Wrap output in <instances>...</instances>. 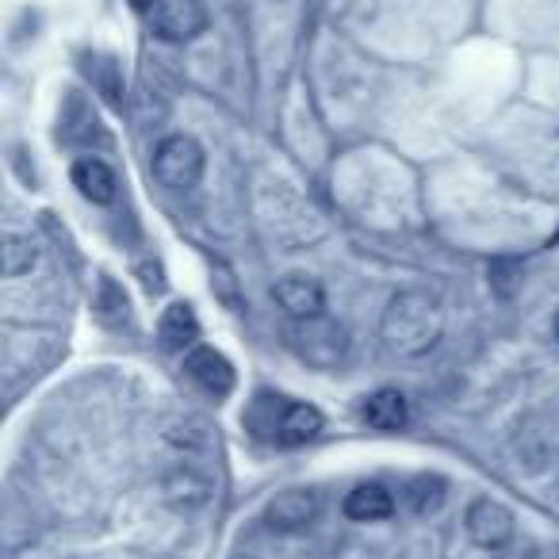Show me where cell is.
<instances>
[{
	"instance_id": "cell-15",
	"label": "cell",
	"mask_w": 559,
	"mask_h": 559,
	"mask_svg": "<svg viewBox=\"0 0 559 559\" xmlns=\"http://www.w3.org/2000/svg\"><path fill=\"white\" fill-rule=\"evenodd\" d=\"M35 264H39V246L27 234H4V249H0L4 276H27Z\"/></svg>"
},
{
	"instance_id": "cell-12",
	"label": "cell",
	"mask_w": 559,
	"mask_h": 559,
	"mask_svg": "<svg viewBox=\"0 0 559 559\" xmlns=\"http://www.w3.org/2000/svg\"><path fill=\"white\" fill-rule=\"evenodd\" d=\"M157 337H162V349L192 353L195 342H200V319H195V311L188 304H173L169 311L162 314Z\"/></svg>"
},
{
	"instance_id": "cell-17",
	"label": "cell",
	"mask_w": 559,
	"mask_h": 559,
	"mask_svg": "<svg viewBox=\"0 0 559 559\" xmlns=\"http://www.w3.org/2000/svg\"><path fill=\"white\" fill-rule=\"evenodd\" d=\"M169 444L185 449L188 460H200V456H211V433L203 421H177L169 429Z\"/></svg>"
},
{
	"instance_id": "cell-10",
	"label": "cell",
	"mask_w": 559,
	"mask_h": 559,
	"mask_svg": "<svg viewBox=\"0 0 559 559\" xmlns=\"http://www.w3.org/2000/svg\"><path fill=\"white\" fill-rule=\"evenodd\" d=\"M269 433L280 444H307L311 437L322 433V414L311 403H284L276 418H272Z\"/></svg>"
},
{
	"instance_id": "cell-18",
	"label": "cell",
	"mask_w": 559,
	"mask_h": 559,
	"mask_svg": "<svg viewBox=\"0 0 559 559\" xmlns=\"http://www.w3.org/2000/svg\"><path fill=\"white\" fill-rule=\"evenodd\" d=\"M127 4H134V9H142V12H146V9H154L157 0H127Z\"/></svg>"
},
{
	"instance_id": "cell-14",
	"label": "cell",
	"mask_w": 559,
	"mask_h": 559,
	"mask_svg": "<svg viewBox=\"0 0 559 559\" xmlns=\"http://www.w3.org/2000/svg\"><path fill=\"white\" fill-rule=\"evenodd\" d=\"M345 513H349L353 521H388L391 513H395V498H391L388 487H380V483H365V487H357L349 498H345Z\"/></svg>"
},
{
	"instance_id": "cell-13",
	"label": "cell",
	"mask_w": 559,
	"mask_h": 559,
	"mask_svg": "<svg viewBox=\"0 0 559 559\" xmlns=\"http://www.w3.org/2000/svg\"><path fill=\"white\" fill-rule=\"evenodd\" d=\"M365 421L380 433H395L411 421V411H406V399L399 395L395 388H383L376 395L365 399Z\"/></svg>"
},
{
	"instance_id": "cell-5",
	"label": "cell",
	"mask_w": 559,
	"mask_h": 559,
	"mask_svg": "<svg viewBox=\"0 0 559 559\" xmlns=\"http://www.w3.org/2000/svg\"><path fill=\"white\" fill-rule=\"evenodd\" d=\"M464 528L479 548H506L513 540V513L502 502H495V498H479V502L467 506Z\"/></svg>"
},
{
	"instance_id": "cell-11",
	"label": "cell",
	"mask_w": 559,
	"mask_h": 559,
	"mask_svg": "<svg viewBox=\"0 0 559 559\" xmlns=\"http://www.w3.org/2000/svg\"><path fill=\"white\" fill-rule=\"evenodd\" d=\"M70 180L88 203H111L119 192L116 173H111V165L100 162V157H78L70 169Z\"/></svg>"
},
{
	"instance_id": "cell-1",
	"label": "cell",
	"mask_w": 559,
	"mask_h": 559,
	"mask_svg": "<svg viewBox=\"0 0 559 559\" xmlns=\"http://www.w3.org/2000/svg\"><path fill=\"white\" fill-rule=\"evenodd\" d=\"M380 334H383V342H388V349L399 353V357H421V353L433 349L444 334L441 299L421 288L399 292L388 304V311H383Z\"/></svg>"
},
{
	"instance_id": "cell-2",
	"label": "cell",
	"mask_w": 559,
	"mask_h": 559,
	"mask_svg": "<svg viewBox=\"0 0 559 559\" xmlns=\"http://www.w3.org/2000/svg\"><path fill=\"white\" fill-rule=\"evenodd\" d=\"M284 337H288V349L311 368H337L349 357V334L334 319H326V314L292 319Z\"/></svg>"
},
{
	"instance_id": "cell-3",
	"label": "cell",
	"mask_w": 559,
	"mask_h": 559,
	"mask_svg": "<svg viewBox=\"0 0 559 559\" xmlns=\"http://www.w3.org/2000/svg\"><path fill=\"white\" fill-rule=\"evenodd\" d=\"M154 177L169 192H188L200 185L203 177V150L188 134H169L162 139V146L154 150Z\"/></svg>"
},
{
	"instance_id": "cell-16",
	"label": "cell",
	"mask_w": 559,
	"mask_h": 559,
	"mask_svg": "<svg viewBox=\"0 0 559 559\" xmlns=\"http://www.w3.org/2000/svg\"><path fill=\"white\" fill-rule=\"evenodd\" d=\"M444 479L441 475H418V479H411V487H406V506H411L418 518H426V513H437L444 502Z\"/></svg>"
},
{
	"instance_id": "cell-19",
	"label": "cell",
	"mask_w": 559,
	"mask_h": 559,
	"mask_svg": "<svg viewBox=\"0 0 559 559\" xmlns=\"http://www.w3.org/2000/svg\"><path fill=\"white\" fill-rule=\"evenodd\" d=\"M556 337H559V314H556Z\"/></svg>"
},
{
	"instance_id": "cell-7",
	"label": "cell",
	"mask_w": 559,
	"mask_h": 559,
	"mask_svg": "<svg viewBox=\"0 0 559 559\" xmlns=\"http://www.w3.org/2000/svg\"><path fill=\"white\" fill-rule=\"evenodd\" d=\"M185 372H188V380H192L195 388H203L207 395H215V399H226L234 391V383H238L234 365L218 349H211V345H195V349L188 353Z\"/></svg>"
},
{
	"instance_id": "cell-4",
	"label": "cell",
	"mask_w": 559,
	"mask_h": 559,
	"mask_svg": "<svg viewBox=\"0 0 559 559\" xmlns=\"http://www.w3.org/2000/svg\"><path fill=\"white\" fill-rule=\"evenodd\" d=\"M207 27L203 0H157L154 4V32L165 43H192Z\"/></svg>"
},
{
	"instance_id": "cell-8",
	"label": "cell",
	"mask_w": 559,
	"mask_h": 559,
	"mask_svg": "<svg viewBox=\"0 0 559 559\" xmlns=\"http://www.w3.org/2000/svg\"><path fill=\"white\" fill-rule=\"evenodd\" d=\"M272 296L288 311V319H314V314L326 311V292H322L319 280L307 276V272H288L284 280H276Z\"/></svg>"
},
{
	"instance_id": "cell-6",
	"label": "cell",
	"mask_w": 559,
	"mask_h": 559,
	"mask_svg": "<svg viewBox=\"0 0 559 559\" xmlns=\"http://www.w3.org/2000/svg\"><path fill=\"white\" fill-rule=\"evenodd\" d=\"M211 490H215L211 472L188 456L165 472V498H169L177 510H200V506L211 498Z\"/></svg>"
},
{
	"instance_id": "cell-9",
	"label": "cell",
	"mask_w": 559,
	"mask_h": 559,
	"mask_svg": "<svg viewBox=\"0 0 559 559\" xmlns=\"http://www.w3.org/2000/svg\"><path fill=\"white\" fill-rule=\"evenodd\" d=\"M314 513H319L314 495H307V490H284V495H276L269 502L264 521H269V528H276V533H299V528L311 525Z\"/></svg>"
}]
</instances>
